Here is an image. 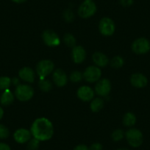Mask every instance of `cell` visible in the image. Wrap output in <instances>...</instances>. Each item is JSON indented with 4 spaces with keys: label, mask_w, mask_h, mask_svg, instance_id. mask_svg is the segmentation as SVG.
I'll return each instance as SVG.
<instances>
[{
    "label": "cell",
    "mask_w": 150,
    "mask_h": 150,
    "mask_svg": "<svg viewBox=\"0 0 150 150\" xmlns=\"http://www.w3.org/2000/svg\"><path fill=\"white\" fill-rule=\"evenodd\" d=\"M3 114H4L3 109L0 107V120H1V119H2V116H3Z\"/></svg>",
    "instance_id": "cell-36"
},
{
    "label": "cell",
    "mask_w": 150,
    "mask_h": 150,
    "mask_svg": "<svg viewBox=\"0 0 150 150\" xmlns=\"http://www.w3.org/2000/svg\"><path fill=\"white\" fill-rule=\"evenodd\" d=\"M130 83L134 87L141 88H144L146 86L148 80H147V78L144 74L136 73L132 75V77L130 78Z\"/></svg>",
    "instance_id": "cell-15"
},
{
    "label": "cell",
    "mask_w": 150,
    "mask_h": 150,
    "mask_svg": "<svg viewBox=\"0 0 150 150\" xmlns=\"http://www.w3.org/2000/svg\"><path fill=\"white\" fill-rule=\"evenodd\" d=\"M124 135H125V134H124L123 130H122V129H116V130H115L114 132H112L111 136H112V140L114 141H119L124 138Z\"/></svg>",
    "instance_id": "cell-27"
},
{
    "label": "cell",
    "mask_w": 150,
    "mask_h": 150,
    "mask_svg": "<svg viewBox=\"0 0 150 150\" xmlns=\"http://www.w3.org/2000/svg\"><path fill=\"white\" fill-rule=\"evenodd\" d=\"M54 63L50 60H43L38 63L36 72L39 76L40 80L45 79L54 70Z\"/></svg>",
    "instance_id": "cell-3"
},
{
    "label": "cell",
    "mask_w": 150,
    "mask_h": 150,
    "mask_svg": "<svg viewBox=\"0 0 150 150\" xmlns=\"http://www.w3.org/2000/svg\"><path fill=\"white\" fill-rule=\"evenodd\" d=\"M127 142L132 147H138L143 143L142 132L138 129L131 128L127 131L125 134Z\"/></svg>",
    "instance_id": "cell-5"
},
{
    "label": "cell",
    "mask_w": 150,
    "mask_h": 150,
    "mask_svg": "<svg viewBox=\"0 0 150 150\" xmlns=\"http://www.w3.org/2000/svg\"><path fill=\"white\" fill-rule=\"evenodd\" d=\"M14 100V96L12 93V92L9 90V89H6L5 90V92L2 93L1 99H0V102L2 105H10L13 102Z\"/></svg>",
    "instance_id": "cell-18"
},
{
    "label": "cell",
    "mask_w": 150,
    "mask_h": 150,
    "mask_svg": "<svg viewBox=\"0 0 150 150\" xmlns=\"http://www.w3.org/2000/svg\"><path fill=\"white\" fill-rule=\"evenodd\" d=\"M99 29L102 35L105 36H110L114 33L115 30H116V25H115L114 21L111 18L105 17L101 19L100 22H99Z\"/></svg>",
    "instance_id": "cell-6"
},
{
    "label": "cell",
    "mask_w": 150,
    "mask_h": 150,
    "mask_svg": "<svg viewBox=\"0 0 150 150\" xmlns=\"http://www.w3.org/2000/svg\"><path fill=\"white\" fill-rule=\"evenodd\" d=\"M63 41H64L66 45L69 47L74 48L76 46V39H75L74 36L71 33H66L65 35Z\"/></svg>",
    "instance_id": "cell-22"
},
{
    "label": "cell",
    "mask_w": 150,
    "mask_h": 150,
    "mask_svg": "<svg viewBox=\"0 0 150 150\" xmlns=\"http://www.w3.org/2000/svg\"><path fill=\"white\" fill-rule=\"evenodd\" d=\"M40 141H38L36 138H33V139H30L28 141V144H27V149L28 150H37L39 147Z\"/></svg>",
    "instance_id": "cell-26"
},
{
    "label": "cell",
    "mask_w": 150,
    "mask_h": 150,
    "mask_svg": "<svg viewBox=\"0 0 150 150\" xmlns=\"http://www.w3.org/2000/svg\"><path fill=\"white\" fill-rule=\"evenodd\" d=\"M125 63V60L121 56H116L112 57L110 60V66L114 69H119L122 67Z\"/></svg>",
    "instance_id": "cell-23"
},
{
    "label": "cell",
    "mask_w": 150,
    "mask_h": 150,
    "mask_svg": "<svg viewBox=\"0 0 150 150\" xmlns=\"http://www.w3.org/2000/svg\"><path fill=\"white\" fill-rule=\"evenodd\" d=\"M52 80L56 86L58 87H63L67 83L68 77L66 72L63 71L61 69H57L53 72Z\"/></svg>",
    "instance_id": "cell-11"
},
{
    "label": "cell",
    "mask_w": 150,
    "mask_h": 150,
    "mask_svg": "<svg viewBox=\"0 0 150 150\" xmlns=\"http://www.w3.org/2000/svg\"><path fill=\"white\" fill-rule=\"evenodd\" d=\"M83 78V75L80 71H74L70 75V80L72 83H79Z\"/></svg>",
    "instance_id": "cell-25"
},
{
    "label": "cell",
    "mask_w": 150,
    "mask_h": 150,
    "mask_svg": "<svg viewBox=\"0 0 150 150\" xmlns=\"http://www.w3.org/2000/svg\"><path fill=\"white\" fill-rule=\"evenodd\" d=\"M32 133L28 129L21 128V129H17L14 133L13 137L15 141L18 144H24V143L28 142L31 138Z\"/></svg>",
    "instance_id": "cell-13"
},
{
    "label": "cell",
    "mask_w": 150,
    "mask_h": 150,
    "mask_svg": "<svg viewBox=\"0 0 150 150\" xmlns=\"http://www.w3.org/2000/svg\"><path fill=\"white\" fill-rule=\"evenodd\" d=\"M9 129L5 126L0 125V139H5L9 136Z\"/></svg>",
    "instance_id": "cell-29"
},
{
    "label": "cell",
    "mask_w": 150,
    "mask_h": 150,
    "mask_svg": "<svg viewBox=\"0 0 150 150\" xmlns=\"http://www.w3.org/2000/svg\"><path fill=\"white\" fill-rule=\"evenodd\" d=\"M93 61L99 67H105L109 63V59L105 54L96 52L93 54Z\"/></svg>",
    "instance_id": "cell-17"
},
{
    "label": "cell",
    "mask_w": 150,
    "mask_h": 150,
    "mask_svg": "<svg viewBox=\"0 0 150 150\" xmlns=\"http://www.w3.org/2000/svg\"><path fill=\"white\" fill-rule=\"evenodd\" d=\"M96 12V5L92 0H85L78 9V14L81 18H88L93 16Z\"/></svg>",
    "instance_id": "cell-2"
},
{
    "label": "cell",
    "mask_w": 150,
    "mask_h": 150,
    "mask_svg": "<svg viewBox=\"0 0 150 150\" xmlns=\"http://www.w3.org/2000/svg\"><path fill=\"white\" fill-rule=\"evenodd\" d=\"M74 150H89V149L88 148L87 146L82 144V145L77 146Z\"/></svg>",
    "instance_id": "cell-33"
},
{
    "label": "cell",
    "mask_w": 150,
    "mask_h": 150,
    "mask_svg": "<svg viewBox=\"0 0 150 150\" xmlns=\"http://www.w3.org/2000/svg\"><path fill=\"white\" fill-rule=\"evenodd\" d=\"M132 50L138 54H145L150 50V44L145 38H140L135 40L132 44Z\"/></svg>",
    "instance_id": "cell-8"
},
{
    "label": "cell",
    "mask_w": 150,
    "mask_h": 150,
    "mask_svg": "<svg viewBox=\"0 0 150 150\" xmlns=\"http://www.w3.org/2000/svg\"><path fill=\"white\" fill-rule=\"evenodd\" d=\"M12 1L13 2H15V3L21 4V3H24V2H25L27 0H12Z\"/></svg>",
    "instance_id": "cell-35"
},
{
    "label": "cell",
    "mask_w": 150,
    "mask_h": 150,
    "mask_svg": "<svg viewBox=\"0 0 150 150\" xmlns=\"http://www.w3.org/2000/svg\"><path fill=\"white\" fill-rule=\"evenodd\" d=\"M63 17L67 22H72L74 19V15L71 9H67L63 13Z\"/></svg>",
    "instance_id": "cell-28"
},
{
    "label": "cell",
    "mask_w": 150,
    "mask_h": 150,
    "mask_svg": "<svg viewBox=\"0 0 150 150\" xmlns=\"http://www.w3.org/2000/svg\"><path fill=\"white\" fill-rule=\"evenodd\" d=\"M89 150H102V146L99 143H95L91 146Z\"/></svg>",
    "instance_id": "cell-31"
},
{
    "label": "cell",
    "mask_w": 150,
    "mask_h": 150,
    "mask_svg": "<svg viewBox=\"0 0 150 150\" xmlns=\"http://www.w3.org/2000/svg\"><path fill=\"white\" fill-rule=\"evenodd\" d=\"M38 86L42 91L49 92L52 88V84L49 80L43 79V80H40L39 83H38Z\"/></svg>",
    "instance_id": "cell-21"
},
{
    "label": "cell",
    "mask_w": 150,
    "mask_h": 150,
    "mask_svg": "<svg viewBox=\"0 0 150 150\" xmlns=\"http://www.w3.org/2000/svg\"><path fill=\"white\" fill-rule=\"evenodd\" d=\"M83 78L88 83H95L99 81L102 76V71L97 66H91L88 67L83 74Z\"/></svg>",
    "instance_id": "cell-7"
},
{
    "label": "cell",
    "mask_w": 150,
    "mask_h": 150,
    "mask_svg": "<svg viewBox=\"0 0 150 150\" xmlns=\"http://www.w3.org/2000/svg\"><path fill=\"white\" fill-rule=\"evenodd\" d=\"M30 132L33 137L38 141H48L52 137L54 128L52 123L49 119L39 118L33 123Z\"/></svg>",
    "instance_id": "cell-1"
},
{
    "label": "cell",
    "mask_w": 150,
    "mask_h": 150,
    "mask_svg": "<svg viewBox=\"0 0 150 150\" xmlns=\"http://www.w3.org/2000/svg\"><path fill=\"white\" fill-rule=\"evenodd\" d=\"M133 0H120V4L124 7H129L133 4Z\"/></svg>",
    "instance_id": "cell-30"
},
{
    "label": "cell",
    "mask_w": 150,
    "mask_h": 150,
    "mask_svg": "<svg viewBox=\"0 0 150 150\" xmlns=\"http://www.w3.org/2000/svg\"><path fill=\"white\" fill-rule=\"evenodd\" d=\"M15 95L19 101L27 102L33 98L34 90L28 85H18L16 88Z\"/></svg>",
    "instance_id": "cell-4"
},
{
    "label": "cell",
    "mask_w": 150,
    "mask_h": 150,
    "mask_svg": "<svg viewBox=\"0 0 150 150\" xmlns=\"http://www.w3.org/2000/svg\"><path fill=\"white\" fill-rule=\"evenodd\" d=\"M136 122V117L132 112H127L123 118V124L126 127H132Z\"/></svg>",
    "instance_id": "cell-19"
},
{
    "label": "cell",
    "mask_w": 150,
    "mask_h": 150,
    "mask_svg": "<svg viewBox=\"0 0 150 150\" xmlns=\"http://www.w3.org/2000/svg\"><path fill=\"white\" fill-rule=\"evenodd\" d=\"M19 77L24 82L32 83L35 80V72L31 68L24 67L18 71Z\"/></svg>",
    "instance_id": "cell-16"
},
{
    "label": "cell",
    "mask_w": 150,
    "mask_h": 150,
    "mask_svg": "<svg viewBox=\"0 0 150 150\" xmlns=\"http://www.w3.org/2000/svg\"><path fill=\"white\" fill-rule=\"evenodd\" d=\"M11 83V80L8 77H0V90L8 89Z\"/></svg>",
    "instance_id": "cell-24"
},
{
    "label": "cell",
    "mask_w": 150,
    "mask_h": 150,
    "mask_svg": "<svg viewBox=\"0 0 150 150\" xmlns=\"http://www.w3.org/2000/svg\"><path fill=\"white\" fill-rule=\"evenodd\" d=\"M11 82H13V83L14 85H17V86H18V83H19V80H18V78H13L12 80H11Z\"/></svg>",
    "instance_id": "cell-34"
},
{
    "label": "cell",
    "mask_w": 150,
    "mask_h": 150,
    "mask_svg": "<svg viewBox=\"0 0 150 150\" xmlns=\"http://www.w3.org/2000/svg\"><path fill=\"white\" fill-rule=\"evenodd\" d=\"M104 101L101 98H96L91 103V109L93 112H99L103 108Z\"/></svg>",
    "instance_id": "cell-20"
},
{
    "label": "cell",
    "mask_w": 150,
    "mask_h": 150,
    "mask_svg": "<svg viewBox=\"0 0 150 150\" xmlns=\"http://www.w3.org/2000/svg\"><path fill=\"white\" fill-rule=\"evenodd\" d=\"M117 150H128V149H117Z\"/></svg>",
    "instance_id": "cell-37"
},
{
    "label": "cell",
    "mask_w": 150,
    "mask_h": 150,
    "mask_svg": "<svg viewBox=\"0 0 150 150\" xmlns=\"http://www.w3.org/2000/svg\"><path fill=\"white\" fill-rule=\"evenodd\" d=\"M0 150H11V147L5 143H0Z\"/></svg>",
    "instance_id": "cell-32"
},
{
    "label": "cell",
    "mask_w": 150,
    "mask_h": 150,
    "mask_svg": "<svg viewBox=\"0 0 150 150\" xmlns=\"http://www.w3.org/2000/svg\"><path fill=\"white\" fill-rule=\"evenodd\" d=\"M71 57L75 63H83L86 57V50L81 46H75L72 50Z\"/></svg>",
    "instance_id": "cell-14"
},
{
    "label": "cell",
    "mask_w": 150,
    "mask_h": 150,
    "mask_svg": "<svg viewBox=\"0 0 150 150\" xmlns=\"http://www.w3.org/2000/svg\"><path fill=\"white\" fill-rule=\"evenodd\" d=\"M77 93L79 99L84 101V102H89V101L92 100V99L94 96V91H93V89L89 86H86L80 87L77 90Z\"/></svg>",
    "instance_id": "cell-12"
},
{
    "label": "cell",
    "mask_w": 150,
    "mask_h": 150,
    "mask_svg": "<svg viewBox=\"0 0 150 150\" xmlns=\"http://www.w3.org/2000/svg\"><path fill=\"white\" fill-rule=\"evenodd\" d=\"M111 90L110 82L108 79L99 80L95 86V91L101 96H106L109 94Z\"/></svg>",
    "instance_id": "cell-10"
},
{
    "label": "cell",
    "mask_w": 150,
    "mask_h": 150,
    "mask_svg": "<svg viewBox=\"0 0 150 150\" xmlns=\"http://www.w3.org/2000/svg\"><path fill=\"white\" fill-rule=\"evenodd\" d=\"M42 38L46 45H47L48 47H57L60 44V38L57 35V33L52 30H45L43 33Z\"/></svg>",
    "instance_id": "cell-9"
}]
</instances>
